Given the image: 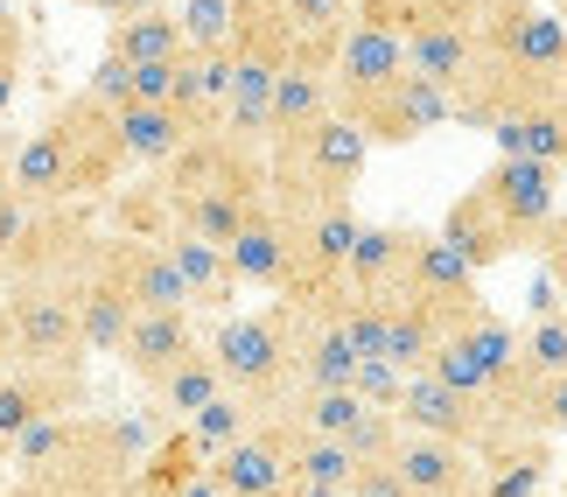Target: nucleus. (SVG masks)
<instances>
[{
  "mask_svg": "<svg viewBox=\"0 0 567 497\" xmlns=\"http://www.w3.org/2000/svg\"><path fill=\"white\" fill-rule=\"evenodd\" d=\"M547 497H567V484H560V490H547Z\"/></svg>",
  "mask_w": 567,
  "mask_h": 497,
  "instance_id": "50",
  "label": "nucleus"
},
{
  "mask_svg": "<svg viewBox=\"0 0 567 497\" xmlns=\"http://www.w3.org/2000/svg\"><path fill=\"white\" fill-rule=\"evenodd\" d=\"M225 259H231V280H238V288L280 294L295 280V239H288V218L274 210V197L259 204L246 225H238V239L225 246Z\"/></svg>",
  "mask_w": 567,
  "mask_h": 497,
  "instance_id": "17",
  "label": "nucleus"
},
{
  "mask_svg": "<svg viewBox=\"0 0 567 497\" xmlns=\"http://www.w3.org/2000/svg\"><path fill=\"white\" fill-rule=\"evenodd\" d=\"M105 273L120 280V294L134 301V315H168V309H183L196 315V301H189V280L176 267V252H168V239H105Z\"/></svg>",
  "mask_w": 567,
  "mask_h": 497,
  "instance_id": "12",
  "label": "nucleus"
},
{
  "mask_svg": "<svg viewBox=\"0 0 567 497\" xmlns=\"http://www.w3.org/2000/svg\"><path fill=\"white\" fill-rule=\"evenodd\" d=\"M217 393H225V379H217V364H210V351H204V343H196V351L176 364V372H168L162 385H155V406H162V414L168 421H196V414H204V406L217 400Z\"/></svg>",
  "mask_w": 567,
  "mask_h": 497,
  "instance_id": "32",
  "label": "nucleus"
},
{
  "mask_svg": "<svg viewBox=\"0 0 567 497\" xmlns=\"http://www.w3.org/2000/svg\"><path fill=\"white\" fill-rule=\"evenodd\" d=\"M491 147H497V155H518V162L567 168V84H560V92L518 99L512 113L491 126Z\"/></svg>",
  "mask_w": 567,
  "mask_h": 497,
  "instance_id": "16",
  "label": "nucleus"
},
{
  "mask_svg": "<svg viewBox=\"0 0 567 497\" xmlns=\"http://www.w3.org/2000/svg\"><path fill=\"white\" fill-rule=\"evenodd\" d=\"M288 427H301V435H330V442H343L351 427L372 414L351 385H330V393H288V406H274Z\"/></svg>",
  "mask_w": 567,
  "mask_h": 497,
  "instance_id": "31",
  "label": "nucleus"
},
{
  "mask_svg": "<svg viewBox=\"0 0 567 497\" xmlns=\"http://www.w3.org/2000/svg\"><path fill=\"white\" fill-rule=\"evenodd\" d=\"M231 14H280V0H231Z\"/></svg>",
  "mask_w": 567,
  "mask_h": 497,
  "instance_id": "47",
  "label": "nucleus"
},
{
  "mask_svg": "<svg viewBox=\"0 0 567 497\" xmlns=\"http://www.w3.org/2000/svg\"><path fill=\"white\" fill-rule=\"evenodd\" d=\"M21 77H29V21L14 0H0V134H8V113L21 99Z\"/></svg>",
  "mask_w": 567,
  "mask_h": 497,
  "instance_id": "35",
  "label": "nucleus"
},
{
  "mask_svg": "<svg viewBox=\"0 0 567 497\" xmlns=\"http://www.w3.org/2000/svg\"><path fill=\"white\" fill-rule=\"evenodd\" d=\"M105 56L120 63H176L189 56V35H183V14L176 8H147V14H126V21H105Z\"/></svg>",
  "mask_w": 567,
  "mask_h": 497,
  "instance_id": "26",
  "label": "nucleus"
},
{
  "mask_svg": "<svg viewBox=\"0 0 567 497\" xmlns=\"http://www.w3.org/2000/svg\"><path fill=\"white\" fill-rule=\"evenodd\" d=\"M400 294H413V301H427L434 315L449 322H463V315H476L484 309V273L470 267L455 246H442L434 231H421V246H413V259H406V280H400Z\"/></svg>",
  "mask_w": 567,
  "mask_h": 497,
  "instance_id": "13",
  "label": "nucleus"
},
{
  "mask_svg": "<svg viewBox=\"0 0 567 497\" xmlns=\"http://www.w3.org/2000/svg\"><path fill=\"white\" fill-rule=\"evenodd\" d=\"M99 105H113V113H126L134 105V63H120V56H99V71H92V84H84Z\"/></svg>",
  "mask_w": 567,
  "mask_h": 497,
  "instance_id": "39",
  "label": "nucleus"
},
{
  "mask_svg": "<svg viewBox=\"0 0 567 497\" xmlns=\"http://www.w3.org/2000/svg\"><path fill=\"white\" fill-rule=\"evenodd\" d=\"M0 301H8L21 364H84L78 288H63V280H35V273H8V280H0Z\"/></svg>",
  "mask_w": 567,
  "mask_h": 497,
  "instance_id": "6",
  "label": "nucleus"
},
{
  "mask_svg": "<svg viewBox=\"0 0 567 497\" xmlns=\"http://www.w3.org/2000/svg\"><path fill=\"white\" fill-rule=\"evenodd\" d=\"M126 176V147H120V113L99 105L92 92H71L42 126L14 141V197L29 210H63L84 197H105Z\"/></svg>",
  "mask_w": 567,
  "mask_h": 497,
  "instance_id": "1",
  "label": "nucleus"
},
{
  "mask_svg": "<svg viewBox=\"0 0 567 497\" xmlns=\"http://www.w3.org/2000/svg\"><path fill=\"white\" fill-rule=\"evenodd\" d=\"M84 400H92V372L84 364H21L14 358L0 372V448H14L42 421L84 414Z\"/></svg>",
  "mask_w": 567,
  "mask_h": 497,
  "instance_id": "8",
  "label": "nucleus"
},
{
  "mask_svg": "<svg viewBox=\"0 0 567 497\" xmlns=\"http://www.w3.org/2000/svg\"><path fill=\"white\" fill-rule=\"evenodd\" d=\"M497 421H505V427H518V435L560 442V435H567V372H560V379L512 385V393L497 400Z\"/></svg>",
  "mask_w": 567,
  "mask_h": 497,
  "instance_id": "29",
  "label": "nucleus"
},
{
  "mask_svg": "<svg viewBox=\"0 0 567 497\" xmlns=\"http://www.w3.org/2000/svg\"><path fill=\"white\" fill-rule=\"evenodd\" d=\"M71 8H92L105 21H126V14H147V8H168V0H71Z\"/></svg>",
  "mask_w": 567,
  "mask_h": 497,
  "instance_id": "43",
  "label": "nucleus"
},
{
  "mask_svg": "<svg viewBox=\"0 0 567 497\" xmlns=\"http://www.w3.org/2000/svg\"><path fill=\"white\" fill-rule=\"evenodd\" d=\"M126 330H134V301L120 294V280L105 273V252H99V273L78 288V343H84V358H120Z\"/></svg>",
  "mask_w": 567,
  "mask_h": 497,
  "instance_id": "23",
  "label": "nucleus"
},
{
  "mask_svg": "<svg viewBox=\"0 0 567 497\" xmlns=\"http://www.w3.org/2000/svg\"><path fill=\"white\" fill-rule=\"evenodd\" d=\"M267 197H274L267 155H259V147L225 141L217 126H210V134H196L183 155L162 168L168 225L189 231V239H204V246H231L238 225H246Z\"/></svg>",
  "mask_w": 567,
  "mask_h": 497,
  "instance_id": "2",
  "label": "nucleus"
},
{
  "mask_svg": "<svg viewBox=\"0 0 567 497\" xmlns=\"http://www.w3.org/2000/svg\"><path fill=\"white\" fill-rule=\"evenodd\" d=\"M29 225H35V210L21 204L14 189H0V280H8V267H14L21 239H29Z\"/></svg>",
  "mask_w": 567,
  "mask_h": 497,
  "instance_id": "40",
  "label": "nucleus"
},
{
  "mask_svg": "<svg viewBox=\"0 0 567 497\" xmlns=\"http://www.w3.org/2000/svg\"><path fill=\"white\" fill-rule=\"evenodd\" d=\"M392 414H400V427H413V435L455 442V448H470V456H484V448L505 435V421H497V406H491V400L455 393V385H442L434 372H413Z\"/></svg>",
  "mask_w": 567,
  "mask_h": 497,
  "instance_id": "9",
  "label": "nucleus"
},
{
  "mask_svg": "<svg viewBox=\"0 0 567 497\" xmlns=\"http://www.w3.org/2000/svg\"><path fill=\"white\" fill-rule=\"evenodd\" d=\"M330 77H337V113H343V105L385 92L392 77H406V42L392 35V29H379V21H351V29L337 35Z\"/></svg>",
  "mask_w": 567,
  "mask_h": 497,
  "instance_id": "15",
  "label": "nucleus"
},
{
  "mask_svg": "<svg viewBox=\"0 0 567 497\" xmlns=\"http://www.w3.org/2000/svg\"><path fill=\"white\" fill-rule=\"evenodd\" d=\"M330 63H337V42H309V35L295 42L288 71H280V92H274L267 155H288V147H301L322 120L337 113V77H330Z\"/></svg>",
  "mask_w": 567,
  "mask_h": 497,
  "instance_id": "7",
  "label": "nucleus"
},
{
  "mask_svg": "<svg viewBox=\"0 0 567 497\" xmlns=\"http://www.w3.org/2000/svg\"><path fill=\"white\" fill-rule=\"evenodd\" d=\"M476 197H484L497 218H505V231H512L518 246H533L539 231L560 218V168H547V162H518V155H497L484 176H476Z\"/></svg>",
  "mask_w": 567,
  "mask_h": 497,
  "instance_id": "11",
  "label": "nucleus"
},
{
  "mask_svg": "<svg viewBox=\"0 0 567 497\" xmlns=\"http://www.w3.org/2000/svg\"><path fill=\"white\" fill-rule=\"evenodd\" d=\"M491 0H358V21H379L400 42L434 35V29H484Z\"/></svg>",
  "mask_w": 567,
  "mask_h": 497,
  "instance_id": "25",
  "label": "nucleus"
},
{
  "mask_svg": "<svg viewBox=\"0 0 567 497\" xmlns=\"http://www.w3.org/2000/svg\"><path fill=\"white\" fill-rule=\"evenodd\" d=\"M547 469H554V442L505 427V435L476 456V484L491 497H547Z\"/></svg>",
  "mask_w": 567,
  "mask_h": 497,
  "instance_id": "20",
  "label": "nucleus"
},
{
  "mask_svg": "<svg viewBox=\"0 0 567 497\" xmlns=\"http://www.w3.org/2000/svg\"><path fill=\"white\" fill-rule=\"evenodd\" d=\"M533 252H539V273H547L554 288H560V301H567V210H560V218L533 239Z\"/></svg>",
  "mask_w": 567,
  "mask_h": 497,
  "instance_id": "42",
  "label": "nucleus"
},
{
  "mask_svg": "<svg viewBox=\"0 0 567 497\" xmlns=\"http://www.w3.org/2000/svg\"><path fill=\"white\" fill-rule=\"evenodd\" d=\"M427 372L455 385V393H470V400H505L512 385H518V322H505L497 309H476L463 315L455 330L434 343V358H427Z\"/></svg>",
  "mask_w": 567,
  "mask_h": 497,
  "instance_id": "5",
  "label": "nucleus"
},
{
  "mask_svg": "<svg viewBox=\"0 0 567 497\" xmlns=\"http://www.w3.org/2000/svg\"><path fill=\"white\" fill-rule=\"evenodd\" d=\"M204 351L217 364V379H225V393L252 400L259 414H274V406H288L295 393V364H288V330H280L274 309H252V315H217V330L204 336Z\"/></svg>",
  "mask_w": 567,
  "mask_h": 497,
  "instance_id": "3",
  "label": "nucleus"
},
{
  "mask_svg": "<svg viewBox=\"0 0 567 497\" xmlns=\"http://www.w3.org/2000/svg\"><path fill=\"white\" fill-rule=\"evenodd\" d=\"M176 77H183V56L176 63H141L134 71V105H176Z\"/></svg>",
  "mask_w": 567,
  "mask_h": 497,
  "instance_id": "41",
  "label": "nucleus"
},
{
  "mask_svg": "<svg viewBox=\"0 0 567 497\" xmlns=\"http://www.w3.org/2000/svg\"><path fill=\"white\" fill-rule=\"evenodd\" d=\"M0 497H35V490H29V484H8V490H0Z\"/></svg>",
  "mask_w": 567,
  "mask_h": 497,
  "instance_id": "48",
  "label": "nucleus"
},
{
  "mask_svg": "<svg viewBox=\"0 0 567 497\" xmlns=\"http://www.w3.org/2000/svg\"><path fill=\"white\" fill-rule=\"evenodd\" d=\"M21 351H14V322H8V301H0V372H8Z\"/></svg>",
  "mask_w": 567,
  "mask_h": 497,
  "instance_id": "45",
  "label": "nucleus"
},
{
  "mask_svg": "<svg viewBox=\"0 0 567 497\" xmlns=\"http://www.w3.org/2000/svg\"><path fill=\"white\" fill-rule=\"evenodd\" d=\"M463 497H491V490H484V484H476V490H463Z\"/></svg>",
  "mask_w": 567,
  "mask_h": 497,
  "instance_id": "49",
  "label": "nucleus"
},
{
  "mask_svg": "<svg viewBox=\"0 0 567 497\" xmlns=\"http://www.w3.org/2000/svg\"><path fill=\"white\" fill-rule=\"evenodd\" d=\"M434 239H442V246H455V252H463L476 273L505 267V259L518 252V239L505 231V218H497V210H491L484 197H476V183H470L463 197H455V204L442 210V225H434Z\"/></svg>",
  "mask_w": 567,
  "mask_h": 497,
  "instance_id": "21",
  "label": "nucleus"
},
{
  "mask_svg": "<svg viewBox=\"0 0 567 497\" xmlns=\"http://www.w3.org/2000/svg\"><path fill=\"white\" fill-rule=\"evenodd\" d=\"M0 469H8V448H0Z\"/></svg>",
  "mask_w": 567,
  "mask_h": 497,
  "instance_id": "51",
  "label": "nucleus"
},
{
  "mask_svg": "<svg viewBox=\"0 0 567 497\" xmlns=\"http://www.w3.org/2000/svg\"><path fill=\"white\" fill-rule=\"evenodd\" d=\"M259 421H267V414H259L252 400H238V393H217V400H210L196 421H183V427H176V435L189 442V456H196V463H217L231 442H246Z\"/></svg>",
  "mask_w": 567,
  "mask_h": 497,
  "instance_id": "28",
  "label": "nucleus"
},
{
  "mask_svg": "<svg viewBox=\"0 0 567 497\" xmlns=\"http://www.w3.org/2000/svg\"><path fill=\"white\" fill-rule=\"evenodd\" d=\"M288 448H295V427L280 421V414H267L246 442H231L225 456L210 463V477H217L225 497H280V490L295 484L288 477Z\"/></svg>",
  "mask_w": 567,
  "mask_h": 497,
  "instance_id": "14",
  "label": "nucleus"
},
{
  "mask_svg": "<svg viewBox=\"0 0 567 497\" xmlns=\"http://www.w3.org/2000/svg\"><path fill=\"white\" fill-rule=\"evenodd\" d=\"M364 168H372V141L343 113H330L301 147H288V155H267L274 204H358Z\"/></svg>",
  "mask_w": 567,
  "mask_h": 497,
  "instance_id": "4",
  "label": "nucleus"
},
{
  "mask_svg": "<svg viewBox=\"0 0 567 497\" xmlns=\"http://www.w3.org/2000/svg\"><path fill=\"white\" fill-rule=\"evenodd\" d=\"M168 252H176V267H183V280H189V301H196V309H225V315H231L238 280H231L225 246H204V239H189V231H168Z\"/></svg>",
  "mask_w": 567,
  "mask_h": 497,
  "instance_id": "30",
  "label": "nucleus"
},
{
  "mask_svg": "<svg viewBox=\"0 0 567 497\" xmlns=\"http://www.w3.org/2000/svg\"><path fill=\"white\" fill-rule=\"evenodd\" d=\"M406 379H413V372H400V364L364 358V364H358V379H351V393H358L364 406H385V414H392V406H400V393H406Z\"/></svg>",
  "mask_w": 567,
  "mask_h": 497,
  "instance_id": "38",
  "label": "nucleus"
},
{
  "mask_svg": "<svg viewBox=\"0 0 567 497\" xmlns=\"http://www.w3.org/2000/svg\"><path fill=\"white\" fill-rule=\"evenodd\" d=\"M196 315H183V309H168V315H134V330H126V351H120V364H126V379L134 385H155L176 372V364L196 351Z\"/></svg>",
  "mask_w": 567,
  "mask_h": 497,
  "instance_id": "18",
  "label": "nucleus"
},
{
  "mask_svg": "<svg viewBox=\"0 0 567 497\" xmlns=\"http://www.w3.org/2000/svg\"><path fill=\"white\" fill-rule=\"evenodd\" d=\"M14 141H21V134H0V189L14 183Z\"/></svg>",
  "mask_w": 567,
  "mask_h": 497,
  "instance_id": "46",
  "label": "nucleus"
},
{
  "mask_svg": "<svg viewBox=\"0 0 567 497\" xmlns=\"http://www.w3.org/2000/svg\"><path fill=\"white\" fill-rule=\"evenodd\" d=\"M196 141V126L176 113V105H126L120 113V147H126V168H162Z\"/></svg>",
  "mask_w": 567,
  "mask_h": 497,
  "instance_id": "24",
  "label": "nucleus"
},
{
  "mask_svg": "<svg viewBox=\"0 0 567 497\" xmlns=\"http://www.w3.org/2000/svg\"><path fill=\"white\" fill-rule=\"evenodd\" d=\"M392 469L406 477L413 497H463L476 490V456L455 442H434V435H400V448H392Z\"/></svg>",
  "mask_w": 567,
  "mask_h": 497,
  "instance_id": "19",
  "label": "nucleus"
},
{
  "mask_svg": "<svg viewBox=\"0 0 567 497\" xmlns=\"http://www.w3.org/2000/svg\"><path fill=\"white\" fill-rule=\"evenodd\" d=\"M280 14H288V29H295V35H309V42H337V35L358 21V0H280Z\"/></svg>",
  "mask_w": 567,
  "mask_h": 497,
  "instance_id": "36",
  "label": "nucleus"
},
{
  "mask_svg": "<svg viewBox=\"0 0 567 497\" xmlns=\"http://www.w3.org/2000/svg\"><path fill=\"white\" fill-rule=\"evenodd\" d=\"M413 246H421V225H364L358 246H351V273H343V288H351V294H400Z\"/></svg>",
  "mask_w": 567,
  "mask_h": 497,
  "instance_id": "22",
  "label": "nucleus"
},
{
  "mask_svg": "<svg viewBox=\"0 0 567 497\" xmlns=\"http://www.w3.org/2000/svg\"><path fill=\"white\" fill-rule=\"evenodd\" d=\"M183 35H189V50H225L231 42V0H183Z\"/></svg>",
  "mask_w": 567,
  "mask_h": 497,
  "instance_id": "37",
  "label": "nucleus"
},
{
  "mask_svg": "<svg viewBox=\"0 0 567 497\" xmlns=\"http://www.w3.org/2000/svg\"><path fill=\"white\" fill-rule=\"evenodd\" d=\"M176 497H225V490H217V477H210V463H196L189 477H183V490H176Z\"/></svg>",
  "mask_w": 567,
  "mask_h": 497,
  "instance_id": "44",
  "label": "nucleus"
},
{
  "mask_svg": "<svg viewBox=\"0 0 567 497\" xmlns=\"http://www.w3.org/2000/svg\"><path fill=\"white\" fill-rule=\"evenodd\" d=\"M288 477L295 484H316V490H343L351 497V477H358V456L330 435H301L295 427V448H288Z\"/></svg>",
  "mask_w": 567,
  "mask_h": 497,
  "instance_id": "33",
  "label": "nucleus"
},
{
  "mask_svg": "<svg viewBox=\"0 0 567 497\" xmlns=\"http://www.w3.org/2000/svg\"><path fill=\"white\" fill-rule=\"evenodd\" d=\"M560 372H567V309L533 315L526 330H518V385H533V379H560Z\"/></svg>",
  "mask_w": 567,
  "mask_h": 497,
  "instance_id": "34",
  "label": "nucleus"
},
{
  "mask_svg": "<svg viewBox=\"0 0 567 497\" xmlns=\"http://www.w3.org/2000/svg\"><path fill=\"white\" fill-rule=\"evenodd\" d=\"M343 120L358 126L372 147H413V141H427L434 126H449L455 120V99L449 92H434L427 77H392L385 92L372 99H358V105H343Z\"/></svg>",
  "mask_w": 567,
  "mask_h": 497,
  "instance_id": "10",
  "label": "nucleus"
},
{
  "mask_svg": "<svg viewBox=\"0 0 567 497\" xmlns=\"http://www.w3.org/2000/svg\"><path fill=\"white\" fill-rule=\"evenodd\" d=\"M449 336V322L427 309V301L413 294H392L385 301V364H400V372H427L434 343Z\"/></svg>",
  "mask_w": 567,
  "mask_h": 497,
  "instance_id": "27",
  "label": "nucleus"
}]
</instances>
